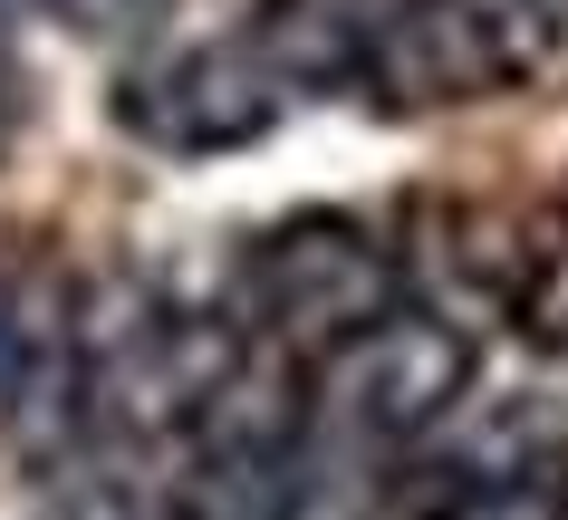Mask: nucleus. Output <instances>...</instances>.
Here are the masks:
<instances>
[{
	"instance_id": "obj_1",
	"label": "nucleus",
	"mask_w": 568,
	"mask_h": 520,
	"mask_svg": "<svg viewBox=\"0 0 568 520\" xmlns=\"http://www.w3.org/2000/svg\"><path fill=\"white\" fill-rule=\"evenodd\" d=\"M559 39L539 20V0H386L376 49H366V96L386 106H481V96L539 78Z\"/></svg>"
},
{
	"instance_id": "obj_2",
	"label": "nucleus",
	"mask_w": 568,
	"mask_h": 520,
	"mask_svg": "<svg viewBox=\"0 0 568 520\" xmlns=\"http://www.w3.org/2000/svg\"><path fill=\"white\" fill-rule=\"evenodd\" d=\"M473 386V337L434 308H386L376 328L318 357V425L357 453H405L444 425Z\"/></svg>"
},
{
	"instance_id": "obj_3",
	"label": "nucleus",
	"mask_w": 568,
	"mask_h": 520,
	"mask_svg": "<svg viewBox=\"0 0 568 520\" xmlns=\"http://www.w3.org/2000/svg\"><path fill=\"white\" fill-rule=\"evenodd\" d=\"M395 308V271L347 213H300L251 251V318L300 357H328Z\"/></svg>"
},
{
	"instance_id": "obj_4",
	"label": "nucleus",
	"mask_w": 568,
	"mask_h": 520,
	"mask_svg": "<svg viewBox=\"0 0 568 520\" xmlns=\"http://www.w3.org/2000/svg\"><path fill=\"white\" fill-rule=\"evenodd\" d=\"M290 88L261 68L251 39H193V49H164V59L125 68L116 78V125L145 135L164 154H232V145H261L280 125Z\"/></svg>"
},
{
	"instance_id": "obj_5",
	"label": "nucleus",
	"mask_w": 568,
	"mask_h": 520,
	"mask_svg": "<svg viewBox=\"0 0 568 520\" xmlns=\"http://www.w3.org/2000/svg\"><path fill=\"white\" fill-rule=\"evenodd\" d=\"M405 520H568V443L549 425H510L453 453Z\"/></svg>"
},
{
	"instance_id": "obj_6",
	"label": "nucleus",
	"mask_w": 568,
	"mask_h": 520,
	"mask_svg": "<svg viewBox=\"0 0 568 520\" xmlns=\"http://www.w3.org/2000/svg\"><path fill=\"white\" fill-rule=\"evenodd\" d=\"M376 20H386V0H261L241 39L261 49V68L290 96H308V88H357L366 78Z\"/></svg>"
},
{
	"instance_id": "obj_7",
	"label": "nucleus",
	"mask_w": 568,
	"mask_h": 520,
	"mask_svg": "<svg viewBox=\"0 0 568 520\" xmlns=\"http://www.w3.org/2000/svg\"><path fill=\"white\" fill-rule=\"evenodd\" d=\"M49 396H78V337L39 289H0V443L30 425Z\"/></svg>"
},
{
	"instance_id": "obj_8",
	"label": "nucleus",
	"mask_w": 568,
	"mask_h": 520,
	"mask_svg": "<svg viewBox=\"0 0 568 520\" xmlns=\"http://www.w3.org/2000/svg\"><path fill=\"white\" fill-rule=\"evenodd\" d=\"M510 308H520V328H530L539 347H559V357H568V203L530 232V261H520Z\"/></svg>"
},
{
	"instance_id": "obj_9",
	"label": "nucleus",
	"mask_w": 568,
	"mask_h": 520,
	"mask_svg": "<svg viewBox=\"0 0 568 520\" xmlns=\"http://www.w3.org/2000/svg\"><path fill=\"white\" fill-rule=\"evenodd\" d=\"M539 20H549V39H568V0H539Z\"/></svg>"
}]
</instances>
